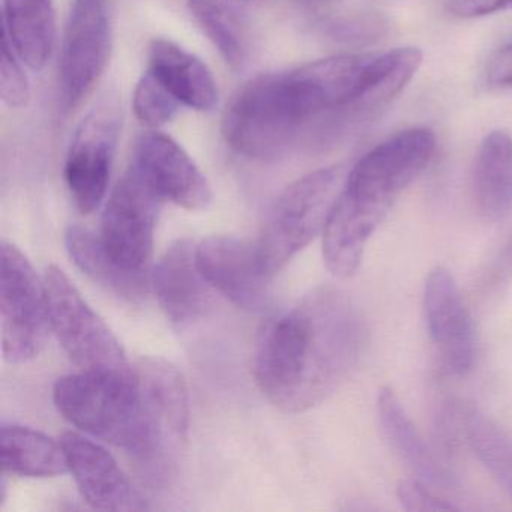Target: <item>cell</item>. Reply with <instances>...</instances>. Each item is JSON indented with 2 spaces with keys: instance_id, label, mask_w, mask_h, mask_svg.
<instances>
[{
  "instance_id": "obj_19",
  "label": "cell",
  "mask_w": 512,
  "mask_h": 512,
  "mask_svg": "<svg viewBox=\"0 0 512 512\" xmlns=\"http://www.w3.org/2000/svg\"><path fill=\"white\" fill-rule=\"evenodd\" d=\"M68 254L80 271L98 286L131 304L146 301L152 286L149 272L131 271L116 262L95 235L85 227L71 226L65 233Z\"/></svg>"
},
{
  "instance_id": "obj_16",
  "label": "cell",
  "mask_w": 512,
  "mask_h": 512,
  "mask_svg": "<svg viewBox=\"0 0 512 512\" xmlns=\"http://www.w3.org/2000/svg\"><path fill=\"white\" fill-rule=\"evenodd\" d=\"M152 287L169 322L179 331L203 319L212 305L208 281L196 263V245L190 239L173 242L152 272Z\"/></svg>"
},
{
  "instance_id": "obj_29",
  "label": "cell",
  "mask_w": 512,
  "mask_h": 512,
  "mask_svg": "<svg viewBox=\"0 0 512 512\" xmlns=\"http://www.w3.org/2000/svg\"><path fill=\"white\" fill-rule=\"evenodd\" d=\"M484 83L490 89H512V43L506 44L488 59Z\"/></svg>"
},
{
  "instance_id": "obj_1",
  "label": "cell",
  "mask_w": 512,
  "mask_h": 512,
  "mask_svg": "<svg viewBox=\"0 0 512 512\" xmlns=\"http://www.w3.org/2000/svg\"><path fill=\"white\" fill-rule=\"evenodd\" d=\"M365 346L367 326L353 299L320 286L266 323L254 350V380L278 409L305 412L352 376Z\"/></svg>"
},
{
  "instance_id": "obj_9",
  "label": "cell",
  "mask_w": 512,
  "mask_h": 512,
  "mask_svg": "<svg viewBox=\"0 0 512 512\" xmlns=\"http://www.w3.org/2000/svg\"><path fill=\"white\" fill-rule=\"evenodd\" d=\"M164 197L136 163L113 188L101 220L100 238L124 268L149 272L155 227Z\"/></svg>"
},
{
  "instance_id": "obj_10",
  "label": "cell",
  "mask_w": 512,
  "mask_h": 512,
  "mask_svg": "<svg viewBox=\"0 0 512 512\" xmlns=\"http://www.w3.org/2000/svg\"><path fill=\"white\" fill-rule=\"evenodd\" d=\"M121 124L118 103L107 98L77 127L65 163V181L82 214L97 211L106 199Z\"/></svg>"
},
{
  "instance_id": "obj_17",
  "label": "cell",
  "mask_w": 512,
  "mask_h": 512,
  "mask_svg": "<svg viewBox=\"0 0 512 512\" xmlns=\"http://www.w3.org/2000/svg\"><path fill=\"white\" fill-rule=\"evenodd\" d=\"M376 407L386 442L415 479L434 490H451L454 478L428 448L391 386L380 388Z\"/></svg>"
},
{
  "instance_id": "obj_8",
  "label": "cell",
  "mask_w": 512,
  "mask_h": 512,
  "mask_svg": "<svg viewBox=\"0 0 512 512\" xmlns=\"http://www.w3.org/2000/svg\"><path fill=\"white\" fill-rule=\"evenodd\" d=\"M52 331L62 349L82 371L124 373L131 365L118 338L89 307L74 283L58 266L44 274Z\"/></svg>"
},
{
  "instance_id": "obj_11",
  "label": "cell",
  "mask_w": 512,
  "mask_h": 512,
  "mask_svg": "<svg viewBox=\"0 0 512 512\" xmlns=\"http://www.w3.org/2000/svg\"><path fill=\"white\" fill-rule=\"evenodd\" d=\"M112 50L107 0H74L61 55V88L65 106H77L106 71Z\"/></svg>"
},
{
  "instance_id": "obj_5",
  "label": "cell",
  "mask_w": 512,
  "mask_h": 512,
  "mask_svg": "<svg viewBox=\"0 0 512 512\" xmlns=\"http://www.w3.org/2000/svg\"><path fill=\"white\" fill-rule=\"evenodd\" d=\"M347 173L346 166L316 170L278 197L254 244L260 268L269 278H274L320 233L323 235Z\"/></svg>"
},
{
  "instance_id": "obj_13",
  "label": "cell",
  "mask_w": 512,
  "mask_h": 512,
  "mask_svg": "<svg viewBox=\"0 0 512 512\" xmlns=\"http://www.w3.org/2000/svg\"><path fill=\"white\" fill-rule=\"evenodd\" d=\"M196 263L209 286L251 313L271 305V281L260 268L256 245L235 236H209L196 245Z\"/></svg>"
},
{
  "instance_id": "obj_3",
  "label": "cell",
  "mask_w": 512,
  "mask_h": 512,
  "mask_svg": "<svg viewBox=\"0 0 512 512\" xmlns=\"http://www.w3.org/2000/svg\"><path fill=\"white\" fill-rule=\"evenodd\" d=\"M134 371L142 404V442L131 458L146 485L166 488L178 478L187 449V383L181 371L163 358L143 356Z\"/></svg>"
},
{
  "instance_id": "obj_30",
  "label": "cell",
  "mask_w": 512,
  "mask_h": 512,
  "mask_svg": "<svg viewBox=\"0 0 512 512\" xmlns=\"http://www.w3.org/2000/svg\"><path fill=\"white\" fill-rule=\"evenodd\" d=\"M449 11L460 19H478L512 8V0H449Z\"/></svg>"
},
{
  "instance_id": "obj_21",
  "label": "cell",
  "mask_w": 512,
  "mask_h": 512,
  "mask_svg": "<svg viewBox=\"0 0 512 512\" xmlns=\"http://www.w3.org/2000/svg\"><path fill=\"white\" fill-rule=\"evenodd\" d=\"M473 190L479 214L500 221L512 211V137L491 131L479 146L473 173Z\"/></svg>"
},
{
  "instance_id": "obj_18",
  "label": "cell",
  "mask_w": 512,
  "mask_h": 512,
  "mask_svg": "<svg viewBox=\"0 0 512 512\" xmlns=\"http://www.w3.org/2000/svg\"><path fill=\"white\" fill-rule=\"evenodd\" d=\"M149 71L172 92L173 97L199 112L214 109L217 83L211 71L196 56L170 40L158 38L149 46Z\"/></svg>"
},
{
  "instance_id": "obj_23",
  "label": "cell",
  "mask_w": 512,
  "mask_h": 512,
  "mask_svg": "<svg viewBox=\"0 0 512 512\" xmlns=\"http://www.w3.org/2000/svg\"><path fill=\"white\" fill-rule=\"evenodd\" d=\"M188 11L227 65L239 70L248 55L247 28L227 0H188Z\"/></svg>"
},
{
  "instance_id": "obj_28",
  "label": "cell",
  "mask_w": 512,
  "mask_h": 512,
  "mask_svg": "<svg viewBox=\"0 0 512 512\" xmlns=\"http://www.w3.org/2000/svg\"><path fill=\"white\" fill-rule=\"evenodd\" d=\"M434 488L428 487L418 479H403L397 485V497L406 511L412 512H442L455 511L457 506L434 493Z\"/></svg>"
},
{
  "instance_id": "obj_20",
  "label": "cell",
  "mask_w": 512,
  "mask_h": 512,
  "mask_svg": "<svg viewBox=\"0 0 512 512\" xmlns=\"http://www.w3.org/2000/svg\"><path fill=\"white\" fill-rule=\"evenodd\" d=\"M4 37L26 67L43 70L55 47L53 0H4Z\"/></svg>"
},
{
  "instance_id": "obj_6",
  "label": "cell",
  "mask_w": 512,
  "mask_h": 512,
  "mask_svg": "<svg viewBox=\"0 0 512 512\" xmlns=\"http://www.w3.org/2000/svg\"><path fill=\"white\" fill-rule=\"evenodd\" d=\"M307 121L284 73L266 74L236 92L224 113L223 136L248 160H275Z\"/></svg>"
},
{
  "instance_id": "obj_15",
  "label": "cell",
  "mask_w": 512,
  "mask_h": 512,
  "mask_svg": "<svg viewBox=\"0 0 512 512\" xmlns=\"http://www.w3.org/2000/svg\"><path fill=\"white\" fill-rule=\"evenodd\" d=\"M134 163L164 200L188 211H205L211 205L208 179L172 137L158 131L142 134L136 143Z\"/></svg>"
},
{
  "instance_id": "obj_26",
  "label": "cell",
  "mask_w": 512,
  "mask_h": 512,
  "mask_svg": "<svg viewBox=\"0 0 512 512\" xmlns=\"http://www.w3.org/2000/svg\"><path fill=\"white\" fill-rule=\"evenodd\" d=\"M179 106L181 103L151 71L137 83L133 98L134 113L146 127L158 128L172 121Z\"/></svg>"
},
{
  "instance_id": "obj_31",
  "label": "cell",
  "mask_w": 512,
  "mask_h": 512,
  "mask_svg": "<svg viewBox=\"0 0 512 512\" xmlns=\"http://www.w3.org/2000/svg\"><path fill=\"white\" fill-rule=\"evenodd\" d=\"M509 275H512V239L500 253L499 260L491 274V280L493 283H499V281L506 280Z\"/></svg>"
},
{
  "instance_id": "obj_12",
  "label": "cell",
  "mask_w": 512,
  "mask_h": 512,
  "mask_svg": "<svg viewBox=\"0 0 512 512\" xmlns=\"http://www.w3.org/2000/svg\"><path fill=\"white\" fill-rule=\"evenodd\" d=\"M422 299L428 335L440 365L452 376H463L475 362L476 334L454 275L443 266L434 268L425 280Z\"/></svg>"
},
{
  "instance_id": "obj_27",
  "label": "cell",
  "mask_w": 512,
  "mask_h": 512,
  "mask_svg": "<svg viewBox=\"0 0 512 512\" xmlns=\"http://www.w3.org/2000/svg\"><path fill=\"white\" fill-rule=\"evenodd\" d=\"M22 64L16 50L4 37L0 64V97L11 109H22L31 98V85Z\"/></svg>"
},
{
  "instance_id": "obj_2",
  "label": "cell",
  "mask_w": 512,
  "mask_h": 512,
  "mask_svg": "<svg viewBox=\"0 0 512 512\" xmlns=\"http://www.w3.org/2000/svg\"><path fill=\"white\" fill-rule=\"evenodd\" d=\"M436 152L428 128H410L374 146L349 167L346 184L323 230V262L340 280L353 277L365 247L401 193Z\"/></svg>"
},
{
  "instance_id": "obj_24",
  "label": "cell",
  "mask_w": 512,
  "mask_h": 512,
  "mask_svg": "<svg viewBox=\"0 0 512 512\" xmlns=\"http://www.w3.org/2000/svg\"><path fill=\"white\" fill-rule=\"evenodd\" d=\"M461 427L479 463L512 499V442L509 437L496 422L473 406L461 412Z\"/></svg>"
},
{
  "instance_id": "obj_14",
  "label": "cell",
  "mask_w": 512,
  "mask_h": 512,
  "mask_svg": "<svg viewBox=\"0 0 512 512\" xmlns=\"http://www.w3.org/2000/svg\"><path fill=\"white\" fill-rule=\"evenodd\" d=\"M61 442L80 494L92 508L115 512L148 508L107 449L73 431L65 433Z\"/></svg>"
},
{
  "instance_id": "obj_4",
  "label": "cell",
  "mask_w": 512,
  "mask_h": 512,
  "mask_svg": "<svg viewBox=\"0 0 512 512\" xmlns=\"http://www.w3.org/2000/svg\"><path fill=\"white\" fill-rule=\"evenodd\" d=\"M53 400L71 424L134 454L142 442V404L136 371H80L56 382Z\"/></svg>"
},
{
  "instance_id": "obj_22",
  "label": "cell",
  "mask_w": 512,
  "mask_h": 512,
  "mask_svg": "<svg viewBox=\"0 0 512 512\" xmlns=\"http://www.w3.org/2000/svg\"><path fill=\"white\" fill-rule=\"evenodd\" d=\"M2 470L28 478H53L70 472L62 442L34 428L4 422L0 428Z\"/></svg>"
},
{
  "instance_id": "obj_25",
  "label": "cell",
  "mask_w": 512,
  "mask_h": 512,
  "mask_svg": "<svg viewBox=\"0 0 512 512\" xmlns=\"http://www.w3.org/2000/svg\"><path fill=\"white\" fill-rule=\"evenodd\" d=\"M422 59L424 55L416 47H398L374 55L365 107L376 109L397 97L418 73Z\"/></svg>"
},
{
  "instance_id": "obj_7",
  "label": "cell",
  "mask_w": 512,
  "mask_h": 512,
  "mask_svg": "<svg viewBox=\"0 0 512 512\" xmlns=\"http://www.w3.org/2000/svg\"><path fill=\"white\" fill-rule=\"evenodd\" d=\"M0 319L5 361L10 364L37 358L53 332L44 280L28 257L7 241L0 244Z\"/></svg>"
}]
</instances>
